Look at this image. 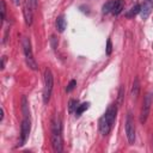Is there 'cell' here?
Here are the masks:
<instances>
[{"instance_id":"cell-1","label":"cell","mask_w":153,"mask_h":153,"mask_svg":"<svg viewBox=\"0 0 153 153\" xmlns=\"http://www.w3.org/2000/svg\"><path fill=\"white\" fill-rule=\"evenodd\" d=\"M51 145L55 152H61L62 151V128H61V122L57 120V122L53 121V127H51Z\"/></svg>"},{"instance_id":"cell-2","label":"cell","mask_w":153,"mask_h":153,"mask_svg":"<svg viewBox=\"0 0 153 153\" xmlns=\"http://www.w3.org/2000/svg\"><path fill=\"white\" fill-rule=\"evenodd\" d=\"M54 86V76L49 68H45L44 71V87H43V102L44 104H48Z\"/></svg>"},{"instance_id":"cell-3","label":"cell","mask_w":153,"mask_h":153,"mask_svg":"<svg viewBox=\"0 0 153 153\" xmlns=\"http://www.w3.org/2000/svg\"><path fill=\"white\" fill-rule=\"evenodd\" d=\"M22 45H23V50H24V55H25V60H26V65L32 69L36 71L37 69V63L33 59V53H32V48H31V42L27 37H23L22 39Z\"/></svg>"},{"instance_id":"cell-4","label":"cell","mask_w":153,"mask_h":153,"mask_svg":"<svg viewBox=\"0 0 153 153\" xmlns=\"http://www.w3.org/2000/svg\"><path fill=\"white\" fill-rule=\"evenodd\" d=\"M30 129H31V121H30V116H25L22 121V126H20V139L18 142V146H23L30 134Z\"/></svg>"},{"instance_id":"cell-5","label":"cell","mask_w":153,"mask_h":153,"mask_svg":"<svg viewBox=\"0 0 153 153\" xmlns=\"http://www.w3.org/2000/svg\"><path fill=\"white\" fill-rule=\"evenodd\" d=\"M151 105H152V96L149 93L146 94L145 99H143V103H142V108H141V112H140V122L143 124L147 118H148V115H149V111H151Z\"/></svg>"},{"instance_id":"cell-6","label":"cell","mask_w":153,"mask_h":153,"mask_svg":"<svg viewBox=\"0 0 153 153\" xmlns=\"http://www.w3.org/2000/svg\"><path fill=\"white\" fill-rule=\"evenodd\" d=\"M126 135H127L128 142L133 145L135 141V126L130 114L127 115V120H126Z\"/></svg>"},{"instance_id":"cell-7","label":"cell","mask_w":153,"mask_h":153,"mask_svg":"<svg viewBox=\"0 0 153 153\" xmlns=\"http://www.w3.org/2000/svg\"><path fill=\"white\" fill-rule=\"evenodd\" d=\"M112 126H114V123H112L111 121H109L104 115L99 118V130H100V133H102L104 136L108 135V134L111 131Z\"/></svg>"},{"instance_id":"cell-8","label":"cell","mask_w":153,"mask_h":153,"mask_svg":"<svg viewBox=\"0 0 153 153\" xmlns=\"http://www.w3.org/2000/svg\"><path fill=\"white\" fill-rule=\"evenodd\" d=\"M23 13H24V19H25V24L26 25H31L32 24V10L30 6L24 5L23 7Z\"/></svg>"},{"instance_id":"cell-9","label":"cell","mask_w":153,"mask_h":153,"mask_svg":"<svg viewBox=\"0 0 153 153\" xmlns=\"http://www.w3.org/2000/svg\"><path fill=\"white\" fill-rule=\"evenodd\" d=\"M123 7H124L123 0H115V1H114V5H112L111 13H112L114 16H118V14L123 11Z\"/></svg>"},{"instance_id":"cell-10","label":"cell","mask_w":153,"mask_h":153,"mask_svg":"<svg viewBox=\"0 0 153 153\" xmlns=\"http://www.w3.org/2000/svg\"><path fill=\"white\" fill-rule=\"evenodd\" d=\"M151 10H152V6L149 5V4H143L142 6H141V10H140V16H141V18L142 19H147L148 18V16H149V13H151Z\"/></svg>"},{"instance_id":"cell-11","label":"cell","mask_w":153,"mask_h":153,"mask_svg":"<svg viewBox=\"0 0 153 153\" xmlns=\"http://www.w3.org/2000/svg\"><path fill=\"white\" fill-rule=\"evenodd\" d=\"M66 25H67V23H66L65 17H63V16H60V17L56 19V27H57L59 32H63L65 29H66Z\"/></svg>"},{"instance_id":"cell-12","label":"cell","mask_w":153,"mask_h":153,"mask_svg":"<svg viewBox=\"0 0 153 153\" xmlns=\"http://www.w3.org/2000/svg\"><path fill=\"white\" fill-rule=\"evenodd\" d=\"M140 10H141V5H134V6L126 13V17H127V18H133V17H135L137 13H140Z\"/></svg>"},{"instance_id":"cell-13","label":"cell","mask_w":153,"mask_h":153,"mask_svg":"<svg viewBox=\"0 0 153 153\" xmlns=\"http://www.w3.org/2000/svg\"><path fill=\"white\" fill-rule=\"evenodd\" d=\"M22 111H23L24 117H25V116H30L29 103H27V99H26V97H25V96H23V98H22Z\"/></svg>"},{"instance_id":"cell-14","label":"cell","mask_w":153,"mask_h":153,"mask_svg":"<svg viewBox=\"0 0 153 153\" xmlns=\"http://www.w3.org/2000/svg\"><path fill=\"white\" fill-rule=\"evenodd\" d=\"M139 91H140V81H139V78H135L133 82V87H131V96L137 97Z\"/></svg>"},{"instance_id":"cell-15","label":"cell","mask_w":153,"mask_h":153,"mask_svg":"<svg viewBox=\"0 0 153 153\" xmlns=\"http://www.w3.org/2000/svg\"><path fill=\"white\" fill-rule=\"evenodd\" d=\"M114 1H115V0H109V1H106V2L103 5V7H102V12H103L104 14H106V13H110V12H111V10H112V5H114Z\"/></svg>"},{"instance_id":"cell-16","label":"cell","mask_w":153,"mask_h":153,"mask_svg":"<svg viewBox=\"0 0 153 153\" xmlns=\"http://www.w3.org/2000/svg\"><path fill=\"white\" fill-rule=\"evenodd\" d=\"M88 106H90V103H82V104L78 105V108H76V110H75V115H76V116H80L82 112H85V111L88 109Z\"/></svg>"},{"instance_id":"cell-17","label":"cell","mask_w":153,"mask_h":153,"mask_svg":"<svg viewBox=\"0 0 153 153\" xmlns=\"http://www.w3.org/2000/svg\"><path fill=\"white\" fill-rule=\"evenodd\" d=\"M123 98H124V87L121 86L120 91H118V98H117V106H121V104L123 103Z\"/></svg>"},{"instance_id":"cell-18","label":"cell","mask_w":153,"mask_h":153,"mask_svg":"<svg viewBox=\"0 0 153 153\" xmlns=\"http://www.w3.org/2000/svg\"><path fill=\"white\" fill-rule=\"evenodd\" d=\"M76 86V81L73 79V80H71L69 82H68V85H67V87H66V92H72L73 90H74V87Z\"/></svg>"},{"instance_id":"cell-19","label":"cell","mask_w":153,"mask_h":153,"mask_svg":"<svg viewBox=\"0 0 153 153\" xmlns=\"http://www.w3.org/2000/svg\"><path fill=\"white\" fill-rule=\"evenodd\" d=\"M68 105H69V112H73V110H74V109L76 110V108H78V100H75V99H71Z\"/></svg>"},{"instance_id":"cell-20","label":"cell","mask_w":153,"mask_h":153,"mask_svg":"<svg viewBox=\"0 0 153 153\" xmlns=\"http://www.w3.org/2000/svg\"><path fill=\"white\" fill-rule=\"evenodd\" d=\"M111 53H112V43H111V39L109 38V39L106 41V54L110 55Z\"/></svg>"},{"instance_id":"cell-21","label":"cell","mask_w":153,"mask_h":153,"mask_svg":"<svg viewBox=\"0 0 153 153\" xmlns=\"http://www.w3.org/2000/svg\"><path fill=\"white\" fill-rule=\"evenodd\" d=\"M5 13H6V5H5V1L1 0V19L2 20L5 19Z\"/></svg>"},{"instance_id":"cell-22","label":"cell","mask_w":153,"mask_h":153,"mask_svg":"<svg viewBox=\"0 0 153 153\" xmlns=\"http://www.w3.org/2000/svg\"><path fill=\"white\" fill-rule=\"evenodd\" d=\"M29 2L31 4L32 8H36L37 7V0H29Z\"/></svg>"},{"instance_id":"cell-23","label":"cell","mask_w":153,"mask_h":153,"mask_svg":"<svg viewBox=\"0 0 153 153\" xmlns=\"http://www.w3.org/2000/svg\"><path fill=\"white\" fill-rule=\"evenodd\" d=\"M12 2H13L16 6H19V5H20V2H22V0H12Z\"/></svg>"},{"instance_id":"cell-24","label":"cell","mask_w":153,"mask_h":153,"mask_svg":"<svg viewBox=\"0 0 153 153\" xmlns=\"http://www.w3.org/2000/svg\"><path fill=\"white\" fill-rule=\"evenodd\" d=\"M5 57H6V56H4V57H2V61H1V69L5 68Z\"/></svg>"}]
</instances>
